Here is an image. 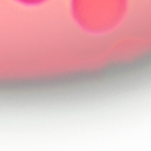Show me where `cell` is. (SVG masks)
<instances>
[{
    "mask_svg": "<svg viewBox=\"0 0 151 151\" xmlns=\"http://www.w3.org/2000/svg\"><path fill=\"white\" fill-rule=\"evenodd\" d=\"M129 0H71V12L76 24L90 34L114 31L124 21Z\"/></svg>",
    "mask_w": 151,
    "mask_h": 151,
    "instance_id": "1",
    "label": "cell"
},
{
    "mask_svg": "<svg viewBox=\"0 0 151 151\" xmlns=\"http://www.w3.org/2000/svg\"><path fill=\"white\" fill-rule=\"evenodd\" d=\"M24 5H39V4H42L45 2L46 0H17Z\"/></svg>",
    "mask_w": 151,
    "mask_h": 151,
    "instance_id": "2",
    "label": "cell"
}]
</instances>
